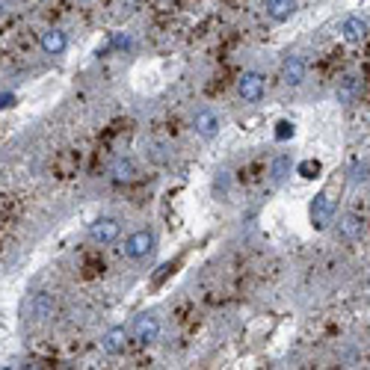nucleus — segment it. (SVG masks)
<instances>
[{
	"instance_id": "11",
	"label": "nucleus",
	"mask_w": 370,
	"mask_h": 370,
	"mask_svg": "<svg viewBox=\"0 0 370 370\" xmlns=\"http://www.w3.org/2000/svg\"><path fill=\"white\" fill-rule=\"evenodd\" d=\"M340 33H344V39L347 42H364L367 39V33H370V27H367V21L364 18H359V15H350V18H344V24H340Z\"/></svg>"
},
{
	"instance_id": "22",
	"label": "nucleus",
	"mask_w": 370,
	"mask_h": 370,
	"mask_svg": "<svg viewBox=\"0 0 370 370\" xmlns=\"http://www.w3.org/2000/svg\"><path fill=\"white\" fill-rule=\"evenodd\" d=\"M166 151H169V148H166V146H160V142H151L146 154H151V160H158V163H166V160H169V154H166Z\"/></svg>"
},
{
	"instance_id": "6",
	"label": "nucleus",
	"mask_w": 370,
	"mask_h": 370,
	"mask_svg": "<svg viewBox=\"0 0 370 370\" xmlns=\"http://www.w3.org/2000/svg\"><path fill=\"white\" fill-rule=\"evenodd\" d=\"M219 127H222V125H219V116H217L213 110H198L196 116H193V131L202 136V139H213V136L219 134Z\"/></svg>"
},
{
	"instance_id": "5",
	"label": "nucleus",
	"mask_w": 370,
	"mask_h": 370,
	"mask_svg": "<svg viewBox=\"0 0 370 370\" xmlns=\"http://www.w3.org/2000/svg\"><path fill=\"white\" fill-rule=\"evenodd\" d=\"M131 335L139 340V344H154L160 338V320L154 314H139L131 326Z\"/></svg>"
},
{
	"instance_id": "1",
	"label": "nucleus",
	"mask_w": 370,
	"mask_h": 370,
	"mask_svg": "<svg viewBox=\"0 0 370 370\" xmlns=\"http://www.w3.org/2000/svg\"><path fill=\"white\" fill-rule=\"evenodd\" d=\"M154 243H158L154 231H148V229L134 231L131 237H125L122 255H125V258H131V261H142V258H148V255L154 252Z\"/></svg>"
},
{
	"instance_id": "16",
	"label": "nucleus",
	"mask_w": 370,
	"mask_h": 370,
	"mask_svg": "<svg viewBox=\"0 0 370 370\" xmlns=\"http://www.w3.org/2000/svg\"><path fill=\"white\" fill-rule=\"evenodd\" d=\"M359 89H362L359 77L347 75L344 80L338 83V104H352V101H355V95H359Z\"/></svg>"
},
{
	"instance_id": "20",
	"label": "nucleus",
	"mask_w": 370,
	"mask_h": 370,
	"mask_svg": "<svg viewBox=\"0 0 370 370\" xmlns=\"http://www.w3.org/2000/svg\"><path fill=\"white\" fill-rule=\"evenodd\" d=\"M229 187H231V172H217V178H213V193L217 196H229Z\"/></svg>"
},
{
	"instance_id": "13",
	"label": "nucleus",
	"mask_w": 370,
	"mask_h": 370,
	"mask_svg": "<svg viewBox=\"0 0 370 370\" xmlns=\"http://www.w3.org/2000/svg\"><path fill=\"white\" fill-rule=\"evenodd\" d=\"M110 178L116 184H131L136 178V166L131 158H116L110 163Z\"/></svg>"
},
{
	"instance_id": "9",
	"label": "nucleus",
	"mask_w": 370,
	"mask_h": 370,
	"mask_svg": "<svg viewBox=\"0 0 370 370\" xmlns=\"http://www.w3.org/2000/svg\"><path fill=\"white\" fill-rule=\"evenodd\" d=\"M338 234L344 240H362L364 234V219L359 217V213H344L338 222Z\"/></svg>"
},
{
	"instance_id": "4",
	"label": "nucleus",
	"mask_w": 370,
	"mask_h": 370,
	"mask_svg": "<svg viewBox=\"0 0 370 370\" xmlns=\"http://www.w3.org/2000/svg\"><path fill=\"white\" fill-rule=\"evenodd\" d=\"M119 234H122V225H119V219H113V217H101V219H95L89 225V240H95V243H101V246L116 243Z\"/></svg>"
},
{
	"instance_id": "23",
	"label": "nucleus",
	"mask_w": 370,
	"mask_h": 370,
	"mask_svg": "<svg viewBox=\"0 0 370 370\" xmlns=\"http://www.w3.org/2000/svg\"><path fill=\"white\" fill-rule=\"evenodd\" d=\"M0 107H15V92H4V95H0Z\"/></svg>"
},
{
	"instance_id": "2",
	"label": "nucleus",
	"mask_w": 370,
	"mask_h": 370,
	"mask_svg": "<svg viewBox=\"0 0 370 370\" xmlns=\"http://www.w3.org/2000/svg\"><path fill=\"white\" fill-rule=\"evenodd\" d=\"M308 217H311V225H314L317 231H323L326 225L332 222V217H335V205H332L329 193H317V196H314V202H311V208H308Z\"/></svg>"
},
{
	"instance_id": "19",
	"label": "nucleus",
	"mask_w": 370,
	"mask_h": 370,
	"mask_svg": "<svg viewBox=\"0 0 370 370\" xmlns=\"http://www.w3.org/2000/svg\"><path fill=\"white\" fill-rule=\"evenodd\" d=\"M127 48H131V36H127V33H113L110 42H107V45L98 51V53H107V51H127Z\"/></svg>"
},
{
	"instance_id": "18",
	"label": "nucleus",
	"mask_w": 370,
	"mask_h": 370,
	"mask_svg": "<svg viewBox=\"0 0 370 370\" xmlns=\"http://www.w3.org/2000/svg\"><path fill=\"white\" fill-rule=\"evenodd\" d=\"M320 172H323L320 160H302L300 166H296V175H300V178H305V181H314V178H320Z\"/></svg>"
},
{
	"instance_id": "17",
	"label": "nucleus",
	"mask_w": 370,
	"mask_h": 370,
	"mask_svg": "<svg viewBox=\"0 0 370 370\" xmlns=\"http://www.w3.org/2000/svg\"><path fill=\"white\" fill-rule=\"evenodd\" d=\"M370 181V163L367 160H352L350 169H347V184L359 187V184H367Z\"/></svg>"
},
{
	"instance_id": "7",
	"label": "nucleus",
	"mask_w": 370,
	"mask_h": 370,
	"mask_svg": "<svg viewBox=\"0 0 370 370\" xmlns=\"http://www.w3.org/2000/svg\"><path fill=\"white\" fill-rule=\"evenodd\" d=\"M302 80H305V60L302 56H288L281 65V83L296 89V87H302Z\"/></svg>"
},
{
	"instance_id": "14",
	"label": "nucleus",
	"mask_w": 370,
	"mask_h": 370,
	"mask_svg": "<svg viewBox=\"0 0 370 370\" xmlns=\"http://www.w3.org/2000/svg\"><path fill=\"white\" fill-rule=\"evenodd\" d=\"M296 12V0H267V15L273 21H288Z\"/></svg>"
},
{
	"instance_id": "3",
	"label": "nucleus",
	"mask_w": 370,
	"mask_h": 370,
	"mask_svg": "<svg viewBox=\"0 0 370 370\" xmlns=\"http://www.w3.org/2000/svg\"><path fill=\"white\" fill-rule=\"evenodd\" d=\"M237 92L246 104H258L264 98V75H258V71H243L240 83H237Z\"/></svg>"
},
{
	"instance_id": "10",
	"label": "nucleus",
	"mask_w": 370,
	"mask_h": 370,
	"mask_svg": "<svg viewBox=\"0 0 370 370\" xmlns=\"http://www.w3.org/2000/svg\"><path fill=\"white\" fill-rule=\"evenodd\" d=\"M65 48H68V36L63 33V30H45L42 33V51H45L48 56H60V53H65Z\"/></svg>"
},
{
	"instance_id": "12",
	"label": "nucleus",
	"mask_w": 370,
	"mask_h": 370,
	"mask_svg": "<svg viewBox=\"0 0 370 370\" xmlns=\"http://www.w3.org/2000/svg\"><path fill=\"white\" fill-rule=\"evenodd\" d=\"M125 344H127V329H125V326H113V329L101 338V350H104L107 355L125 352Z\"/></svg>"
},
{
	"instance_id": "8",
	"label": "nucleus",
	"mask_w": 370,
	"mask_h": 370,
	"mask_svg": "<svg viewBox=\"0 0 370 370\" xmlns=\"http://www.w3.org/2000/svg\"><path fill=\"white\" fill-rule=\"evenodd\" d=\"M53 311H56V302H53V296L51 293H36L33 300H30V317L36 320V323H45V320H51L53 317Z\"/></svg>"
},
{
	"instance_id": "15",
	"label": "nucleus",
	"mask_w": 370,
	"mask_h": 370,
	"mask_svg": "<svg viewBox=\"0 0 370 370\" xmlns=\"http://www.w3.org/2000/svg\"><path fill=\"white\" fill-rule=\"evenodd\" d=\"M291 169H293V163H291L288 154H279V158H273V163H269V181H273V187H281V184L288 181Z\"/></svg>"
},
{
	"instance_id": "24",
	"label": "nucleus",
	"mask_w": 370,
	"mask_h": 370,
	"mask_svg": "<svg viewBox=\"0 0 370 370\" xmlns=\"http://www.w3.org/2000/svg\"><path fill=\"white\" fill-rule=\"evenodd\" d=\"M80 4H87V0H80Z\"/></svg>"
},
{
	"instance_id": "21",
	"label": "nucleus",
	"mask_w": 370,
	"mask_h": 370,
	"mask_svg": "<svg viewBox=\"0 0 370 370\" xmlns=\"http://www.w3.org/2000/svg\"><path fill=\"white\" fill-rule=\"evenodd\" d=\"M293 134H296L293 122H279V125H276V139H279V142H284V139H293Z\"/></svg>"
}]
</instances>
